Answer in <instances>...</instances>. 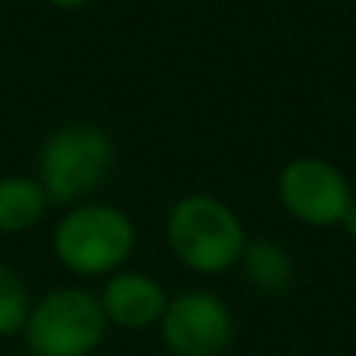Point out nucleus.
Wrapping results in <instances>:
<instances>
[{"label":"nucleus","instance_id":"nucleus-1","mask_svg":"<svg viewBox=\"0 0 356 356\" xmlns=\"http://www.w3.org/2000/svg\"><path fill=\"white\" fill-rule=\"evenodd\" d=\"M169 244L188 269L216 275L241 263L247 234L228 203L209 194H191L169 213Z\"/></svg>","mask_w":356,"mask_h":356},{"label":"nucleus","instance_id":"nucleus-2","mask_svg":"<svg viewBox=\"0 0 356 356\" xmlns=\"http://www.w3.org/2000/svg\"><path fill=\"white\" fill-rule=\"evenodd\" d=\"M116 166L113 138L97 125H66L44 141L38 156V181L47 200L69 203L97 191Z\"/></svg>","mask_w":356,"mask_h":356},{"label":"nucleus","instance_id":"nucleus-3","mask_svg":"<svg viewBox=\"0 0 356 356\" xmlns=\"http://www.w3.org/2000/svg\"><path fill=\"white\" fill-rule=\"evenodd\" d=\"M135 247V225L116 207L85 203L63 216L54 232V250L66 269L79 275H104L129 259Z\"/></svg>","mask_w":356,"mask_h":356},{"label":"nucleus","instance_id":"nucleus-4","mask_svg":"<svg viewBox=\"0 0 356 356\" xmlns=\"http://www.w3.org/2000/svg\"><path fill=\"white\" fill-rule=\"evenodd\" d=\"M106 316L94 294L63 288L38 300L25 322L35 356H88L104 341Z\"/></svg>","mask_w":356,"mask_h":356},{"label":"nucleus","instance_id":"nucleus-5","mask_svg":"<svg viewBox=\"0 0 356 356\" xmlns=\"http://www.w3.org/2000/svg\"><path fill=\"white\" fill-rule=\"evenodd\" d=\"M278 197L294 219L316 228L341 222L353 200L344 172L319 156H300L288 163L278 178Z\"/></svg>","mask_w":356,"mask_h":356},{"label":"nucleus","instance_id":"nucleus-6","mask_svg":"<svg viewBox=\"0 0 356 356\" xmlns=\"http://www.w3.org/2000/svg\"><path fill=\"white\" fill-rule=\"evenodd\" d=\"M163 341L175 356H219L232 341V313L209 291H188L166 303Z\"/></svg>","mask_w":356,"mask_h":356},{"label":"nucleus","instance_id":"nucleus-7","mask_svg":"<svg viewBox=\"0 0 356 356\" xmlns=\"http://www.w3.org/2000/svg\"><path fill=\"white\" fill-rule=\"evenodd\" d=\"M104 316L122 328H147L166 313V294L150 275L122 272L110 278L100 297Z\"/></svg>","mask_w":356,"mask_h":356},{"label":"nucleus","instance_id":"nucleus-8","mask_svg":"<svg viewBox=\"0 0 356 356\" xmlns=\"http://www.w3.org/2000/svg\"><path fill=\"white\" fill-rule=\"evenodd\" d=\"M44 209H47V191L38 178L10 175L0 181V232H25L41 219Z\"/></svg>","mask_w":356,"mask_h":356},{"label":"nucleus","instance_id":"nucleus-9","mask_svg":"<svg viewBox=\"0 0 356 356\" xmlns=\"http://www.w3.org/2000/svg\"><path fill=\"white\" fill-rule=\"evenodd\" d=\"M244 272L259 291H269V294H278L291 284L294 278V266H291V257L284 247H278L275 241H247L244 247Z\"/></svg>","mask_w":356,"mask_h":356},{"label":"nucleus","instance_id":"nucleus-10","mask_svg":"<svg viewBox=\"0 0 356 356\" xmlns=\"http://www.w3.org/2000/svg\"><path fill=\"white\" fill-rule=\"evenodd\" d=\"M29 291L13 269L0 266V338H13L29 322Z\"/></svg>","mask_w":356,"mask_h":356},{"label":"nucleus","instance_id":"nucleus-11","mask_svg":"<svg viewBox=\"0 0 356 356\" xmlns=\"http://www.w3.org/2000/svg\"><path fill=\"white\" fill-rule=\"evenodd\" d=\"M341 225L347 228V234L356 241V200H350V207H347V213H344V219H341Z\"/></svg>","mask_w":356,"mask_h":356},{"label":"nucleus","instance_id":"nucleus-12","mask_svg":"<svg viewBox=\"0 0 356 356\" xmlns=\"http://www.w3.org/2000/svg\"><path fill=\"white\" fill-rule=\"evenodd\" d=\"M47 3H54V6H63V10H75V6H85L88 0H47Z\"/></svg>","mask_w":356,"mask_h":356}]
</instances>
